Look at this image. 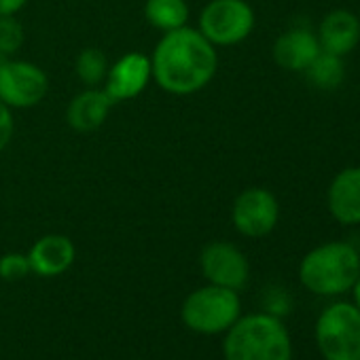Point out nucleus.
<instances>
[{
    "instance_id": "423d86ee",
    "label": "nucleus",
    "mask_w": 360,
    "mask_h": 360,
    "mask_svg": "<svg viewBox=\"0 0 360 360\" xmlns=\"http://www.w3.org/2000/svg\"><path fill=\"white\" fill-rule=\"evenodd\" d=\"M255 11L246 0H210L200 13L198 30L214 47H233L250 37Z\"/></svg>"
},
{
    "instance_id": "4be33fe9",
    "label": "nucleus",
    "mask_w": 360,
    "mask_h": 360,
    "mask_svg": "<svg viewBox=\"0 0 360 360\" xmlns=\"http://www.w3.org/2000/svg\"><path fill=\"white\" fill-rule=\"evenodd\" d=\"M28 0H0V18L5 15H15L26 7Z\"/></svg>"
},
{
    "instance_id": "f257e3e1",
    "label": "nucleus",
    "mask_w": 360,
    "mask_h": 360,
    "mask_svg": "<svg viewBox=\"0 0 360 360\" xmlns=\"http://www.w3.org/2000/svg\"><path fill=\"white\" fill-rule=\"evenodd\" d=\"M217 47L198 28L165 32L150 56L155 83L172 96L202 91L217 75Z\"/></svg>"
},
{
    "instance_id": "5701e85b",
    "label": "nucleus",
    "mask_w": 360,
    "mask_h": 360,
    "mask_svg": "<svg viewBox=\"0 0 360 360\" xmlns=\"http://www.w3.org/2000/svg\"><path fill=\"white\" fill-rule=\"evenodd\" d=\"M352 292H354V303H356V307L360 309V276H358V280H356V284H354Z\"/></svg>"
},
{
    "instance_id": "dca6fc26",
    "label": "nucleus",
    "mask_w": 360,
    "mask_h": 360,
    "mask_svg": "<svg viewBox=\"0 0 360 360\" xmlns=\"http://www.w3.org/2000/svg\"><path fill=\"white\" fill-rule=\"evenodd\" d=\"M144 18L153 28L165 34V32L187 26L189 5H187V0H146Z\"/></svg>"
},
{
    "instance_id": "6e6552de",
    "label": "nucleus",
    "mask_w": 360,
    "mask_h": 360,
    "mask_svg": "<svg viewBox=\"0 0 360 360\" xmlns=\"http://www.w3.org/2000/svg\"><path fill=\"white\" fill-rule=\"evenodd\" d=\"M280 221V204L276 195L263 187L244 189L231 208L233 227L252 240L269 236Z\"/></svg>"
},
{
    "instance_id": "9b49d317",
    "label": "nucleus",
    "mask_w": 360,
    "mask_h": 360,
    "mask_svg": "<svg viewBox=\"0 0 360 360\" xmlns=\"http://www.w3.org/2000/svg\"><path fill=\"white\" fill-rule=\"evenodd\" d=\"M326 204L337 223L360 225V167H345L333 178Z\"/></svg>"
},
{
    "instance_id": "aec40b11",
    "label": "nucleus",
    "mask_w": 360,
    "mask_h": 360,
    "mask_svg": "<svg viewBox=\"0 0 360 360\" xmlns=\"http://www.w3.org/2000/svg\"><path fill=\"white\" fill-rule=\"evenodd\" d=\"M30 261H28V255H20V252H9L0 259V278L3 280H9V282H15V280H22L30 274Z\"/></svg>"
},
{
    "instance_id": "9d476101",
    "label": "nucleus",
    "mask_w": 360,
    "mask_h": 360,
    "mask_svg": "<svg viewBox=\"0 0 360 360\" xmlns=\"http://www.w3.org/2000/svg\"><path fill=\"white\" fill-rule=\"evenodd\" d=\"M150 79V58L144 53L129 51L108 68V75L104 79V91L115 102L131 100L146 89Z\"/></svg>"
},
{
    "instance_id": "39448f33",
    "label": "nucleus",
    "mask_w": 360,
    "mask_h": 360,
    "mask_svg": "<svg viewBox=\"0 0 360 360\" xmlns=\"http://www.w3.org/2000/svg\"><path fill=\"white\" fill-rule=\"evenodd\" d=\"M316 345L324 360H360V309L337 301L316 320Z\"/></svg>"
},
{
    "instance_id": "f03ea898",
    "label": "nucleus",
    "mask_w": 360,
    "mask_h": 360,
    "mask_svg": "<svg viewBox=\"0 0 360 360\" xmlns=\"http://www.w3.org/2000/svg\"><path fill=\"white\" fill-rule=\"evenodd\" d=\"M223 356L225 360H292V341L278 316L248 314L227 330Z\"/></svg>"
},
{
    "instance_id": "b1692460",
    "label": "nucleus",
    "mask_w": 360,
    "mask_h": 360,
    "mask_svg": "<svg viewBox=\"0 0 360 360\" xmlns=\"http://www.w3.org/2000/svg\"><path fill=\"white\" fill-rule=\"evenodd\" d=\"M7 60H9V58H7V56H5V53H3V51H0V64H5V62H7Z\"/></svg>"
},
{
    "instance_id": "f8f14e48",
    "label": "nucleus",
    "mask_w": 360,
    "mask_h": 360,
    "mask_svg": "<svg viewBox=\"0 0 360 360\" xmlns=\"http://www.w3.org/2000/svg\"><path fill=\"white\" fill-rule=\"evenodd\" d=\"M77 250L70 238L60 233H49L37 240L28 252L30 269L43 278H53L70 269L75 263Z\"/></svg>"
},
{
    "instance_id": "20e7f679",
    "label": "nucleus",
    "mask_w": 360,
    "mask_h": 360,
    "mask_svg": "<svg viewBox=\"0 0 360 360\" xmlns=\"http://www.w3.org/2000/svg\"><path fill=\"white\" fill-rule=\"evenodd\" d=\"M242 316V303L238 290L206 284L193 290L180 307V318L185 326L198 335L227 333Z\"/></svg>"
},
{
    "instance_id": "f3484780",
    "label": "nucleus",
    "mask_w": 360,
    "mask_h": 360,
    "mask_svg": "<svg viewBox=\"0 0 360 360\" xmlns=\"http://www.w3.org/2000/svg\"><path fill=\"white\" fill-rule=\"evenodd\" d=\"M305 75L309 79V83L318 89H337L343 79H345V66H343V58L320 51L316 56V60L305 68Z\"/></svg>"
},
{
    "instance_id": "1a4fd4ad",
    "label": "nucleus",
    "mask_w": 360,
    "mask_h": 360,
    "mask_svg": "<svg viewBox=\"0 0 360 360\" xmlns=\"http://www.w3.org/2000/svg\"><path fill=\"white\" fill-rule=\"evenodd\" d=\"M202 274L210 284L242 290L250 278V265L244 252L229 242H212L200 257Z\"/></svg>"
},
{
    "instance_id": "7ed1b4c3",
    "label": "nucleus",
    "mask_w": 360,
    "mask_h": 360,
    "mask_svg": "<svg viewBox=\"0 0 360 360\" xmlns=\"http://www.w3.org/2000/svg\"><path fill=\"white\" fill-rule=\"evenodd\" d=\"M360 276V252L347 242H326L309 250L299 265L301 284L320 297H337L354 288Z\"/></svg>"
},
{
    "instance_id": "4468645a",
    "label": "nucleus",
    "mask_w": 360,
    "mask_h": 360,
    "mask_svg": "<svg viewBox=\"0 0 360 360\" xmlns=\"http://www.w3.org/2000/svg\"><path fill=\"white\" fill-rule=\"evenodd\" d=\"M320 53L318 39L307 28H290L274 43V60L288 72H305Z\"/></svg>"
},
{
    "instance_id": "412c9836",
    "label": "nucleus",
    "mask_w": 360,
    "mask_h": 360,
    "mask_svg": "<svg viewBox=\"0 0 360 360\" xmlns=\"http://www.w3.org/2000/svg\"><path fill=\"white\" fill-rule=\"evenodd\" d=\"M13 129H15L13 112H11V108L3 100H0V153H3L7 148V144L11 142Z\"/></svg>"
},
{
    "instance_id": "ddd939ff",
    "label": "nucleus",
    "mask_w": 360,
    "mask_h": 360,
    "mask_svg": "<svg viewBox=\"0 0 360 360\" xmlns=\"http://www.w3.org/2000/svg\"><path fill=\"white\" fill-rule=\"evenodd\" d=\"M316 39L320 51L345 58L360 41V20L352 11L335 9L320 22Z\"/></svg>"
},
{
    "instance_id": "0eeeda50",
    "label": "nucleus",
    "mask_w": 360,
    "mask_h": 360,
    "mask_svg": "<svg viewBox=\"0 0 360 360\" xmlns=\"http://www.w3.org/2000/svg\"><path fill=\"white\" fill-rule=\"evenodd\" d=\"M49 89L45 70L26 60H7L0 64V100L11 110L37 106Z\"/></svg>"
},
{
    "instance_id": "6ab92c4d",
    "label": "nucleus",
    "mask_w": 360,
    "mask_h": 360,
    "mask_svg": "<svg viewBox=\"0 0 360 360\" xmlns=\"http://www.w3.org/2000/svg\"><path fill=\"white\" fill-rule=\"evenodd\" d=\"M24 45V28L15 15L0 18V51L7 58H13Z\"/></svg>"
},
{
    "instance_id": "a211bd4d",
    "label": "nucleus",
    "mask_w": 360,
    "mask_h": 360,
    "mask_svg": "<svg viewBox=\"0 0 360 360\" xmlns=\"http://www.w3.org/2000/svg\"><path fill=\"white\" fill-rule=\"evenodd\" d=\"M108 60L104 56V51L96 49V47H87L79 53L77 62H75V70L77 77L83 85L87 87H98L104 83L106 75H108Z\"/></svg>"
},
{
    "instance_id": "2eb2a0df",
    "label": "nucleus",
    "mask_w": 360,
    "mask_h": 360,
    "mask_svg": "<svg viewBox=\"0 0 360 360\" xmlns=\"http://www.w3.org/2000/svg\"><path fill=\"white\" fill-rule=\"evenodd\" d=\"M115 100L98 87H87L79 96L72 98V102L66 108V121L75 131L87 134L104 125L108 119V112L112 108Z\"/></svg>"
}]
</instances>
